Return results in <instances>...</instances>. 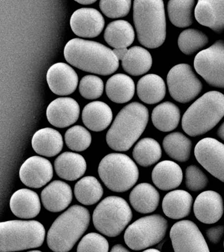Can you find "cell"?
Segmentation results:
<instances>
[{
    "label": "cell",
    "instance_id": "obj_1",
    "mask_svg": "<svg viewBox=\"0 0 224 252\" xmlns=\"http://www.w3.org/2000/svg\"><path fill=\"white\" fill-rule=\"evenodd\" d=\"M66 61L80 70L108 76L119 66V60L113 50L96 41L74 38L64 49Z\"/></svg>",
    "mask_w": 224,
    "mask_h": 252
},
{
    "label": "cell",
    "instance_id": "obj_2",
    "mask_svg": "<svg viewBox=\"0 0 224 252\" xmlns=\"http://www.w3.org/2000/svg\"><path fill=\"white\" fill-rule=\"evenodd\" d=\"M149 110L137 102L125 106L117 114L106 135L109 147L116 151H128L145 131Z\"/></svg>",
    "mask_w": 224,
    "mask_h": 252
},
{
    "label": "cell",
    "instance_id": "obj_3",
    "mask_svg": "<svg viewBox=\"0 0 224 252\" xmlns=\"http://www.w3.org/2000/svg\"><path fill=\"white\" fill-rule=\"evenodd\" d=\"M133 23L141 44L156 49L166 37V21L163 0H134Z\"/></svg>",
    "mask_w": 224,
    "mask_h": 252
},
{
    "label": "cell",
    "instance_id": "obj_4",
    "mask_svg": "<svg viewBox=\"0 0 224 252\" xmlns=\"http://www.w3.org/2000/svg\"><path fill=\"white\" fill-rule=\"evenodd\" d=\"M224 116V94L206 93L188 108L182 117L183 129L191 137L204 135L213 129Z\"/></svg>",
    "mask_w": 224,
    "mask_h": 252
},
{
    "label": "cell",
    "instance_id": "obj_5",
    "mask_svg": "<svg viewBox=\"0 0 224 252\" xmlns=\"http://www.w3.org/2000/svg\"><path fill=\"white\" fill-rule=\"evenodd\" d=\"M90 221L88 209L74 205L59 216L52 224L47 236V243L52 251L66 252L75 245Z\"/></svg>",
    "mask_w": 224,
    "mask_h": 252
},
{
    "label": "cell",
    "instance_id": "obj_6",
    "mask_svg": "<svg viewBox=\"0 0 224 252\" xmlns=\"http://www.w3.org/2000/svg\"><path fill=\"white\" fill-rule=\"evenodd\" d=\"M46 230L37 220H13L0 223V252L21 251L40 247Z\"/></svg>",
    "mask_w": 224,
    "mask_h": 252
},
{
    "label": "cell",
    "instance_id": "obj_7",
    "mask_svg": "<svg viewBox=\"0 0 224 252\" xmlns=\"http://www.w3.org/2000/svg\"><path fill=\"white\" fill-rule=\"evenodd\" d=\"M100 178L109 190L126 192L139 178L138 167L128 156L111 153L104 157L98 167Z\"/></svg>",
    "mask_w": 224,
    "mask_h": 252
},
{
    "label": "cell",
    "instance_id": "obj_8",
    "mask_svg": "<svg viewBox=\"0 0 224 252\" xmlns=\"http://www.w3.org/2000/svg\"><path fill=\"white\" fill-rule=\"evenodd\" d=\"M132 219V212L127 201L119 196L102 200L93 213L96 229L109 237L119 236Z\"/></svg>",
    "mask_w": 224,
    "mask_h": 252
},
{
    "label": "cell",
    "instance_id": "obj_9",
    "mask_svg": "<svg viewBox=\"0 0 224 252\" xmlns=\"http://www.w3.org/2000/svg\"><path fill=\"white\" fill-rule=\"evenodd\" d=\"M168 228V220L160 214H154L133 222L126 230L124 238L130 249L145 250L162 241Z\"/></svg>",
    "mask_w": 224,
    "mask_h": 252
},
{
    "label": "cell",
    "instance_id": "obj_10",
    "mask_svg": "<svg viewBox=\"0 0 224 252\" xmlns=\"http://www.w3.org/2000/svg\"><path fill=\"white\" fill-rule=\"evenodd\" d=\"M194 67L210 86L224 88V41H216L200 51L194 58Z\"/></svg>",
    "mask_w": 224,
    "mask_h": 252
},
{
    "label": "cell",
    "instance_id": "obj_11",
    "mask_svg": "<svg viewBox=\"0 0 224 252\" xmlns=\"http://www.w3.org/2000/svg\"><path fill=\"white\" fill-rule=\"evenodd\" d=\"M170 96L180 103L192 101L201 92L202 84L188 64H179L171 68L167 76Z\"/></svg>",
    "mask_w": 224,
    "mask_h": 252
},
{
    "label": "cell",
    "instance_id": "obj_12",
    "mask_svg": "<svg viewBox=\"0 0 224 252\" xmlns=\"http://www.w3.org/2000/svg\"><path fill=\"white\" fill-rule=\"evenodd\" d=\"M170 237L174 252H210L199 228L192 220L176 222L171 228Z\"/></svg>",
    "mask_w": 224,
    "mask_h": 252
},
{
    "label": "cell",
    "instance_id": "obj_13",
    "mask_svg": "<svg viewBox=\"0 0 224 252\" xmlns=\"http://www.w3.org/2000/svg\"><path fill=\"white\" fill-rule=\"evenodd\" d=\"M194 157L210 174L224 183V145L214 138H204L194 147Z\"/></svg>",
    "mask_w": 224,
    "mask_h": 252
},
{
    "label": "cell",
    "instance_id": "obj_14",
    "mask_svg": "<svg viewBox=\"0 0 224 252\" xmlns=\"http://www.w3.org/2000/svg\"><path fill=\"white\" fill-rule=\"evenodd\" d=\"M54 169L50 161L44 158L30 157L21 165L19 176L23 184L31 188H41L52 180Z\"/></svg>",
    "mask_w": 224,
    "mask_h": 252
},
{
    "label": "cell",
    "instance_id": "obj_15",
    "mask_svg": "<svg viewBox=\"0 0 224 252\" xmlns=\"http://www.w3.org/2000/svg\"><path fill=\"white\" fill-rule=\"evenodd\" d=\"M70 27L78 36L92 38L98 36L105 27V20L97 9L81 8L70 18Z\"/></svg>",
    "mask_w": 224,
    "mask_h": 252
},
{
    "label": "cell",
    "instance_id": "obj_16",
    "mask_svg": "<svg viewBox=\"0 0 224 252\" xmlns=\"http://www.w3.org/2000/svg\"><path fill=\"white\" fill-rule=\"evenodd\" d=\"M46 78L51 91L58 95L72 94L78 86L77 74L66 63H58L52 65L47 72Z\"/></svg>",
    "mask_w": 224,
    "mask_h": 252
},
{
    "label": "cell",
    "instance_id": "obj_17",
    "mask_svg": "<svg viewBox=\"0 0 224 252\" xmlns=\"http://www.w3.org/2000/svg\"><path fill=\"white\" fill-rule=\"evenodd\" d=\"M194 216L204 224H214L222 218L224 212L223 199L219 193L204 191L198 194L193 204Z\"/></svg>",
    "mask_w": 224,
    "mask_h": 252
},
{
    "label": "cell",
    "instance_id": "obj_18",
    "mask_svg": "<svg viewBox=\"0 0 224 252\" xmlns=\"http://www.w3.org/2000/svg\"><path fill=\"white\" fill-rule=\"evenodd\" d=\"M79 104L73 98L60 97L53 100L47 108L49 122L55 127L64 128L72 125L79 118Z\"/></svg>",
    "mask_w": 224,
    "mask_h": 252
},
{
    "label": "cell",
    "instance_id": "obj_19",
    "mask_svg": "<svg viewBox=\"0 0 224 252\" xmlns=\"http://www.w3.org/2000/svg\"><path fill=\"white\" fill-rule=\"evenodd\" d=\"M194 17L198 23L216 33L224 31V0H198Z\"/></svg>",
    "mask_w": 224,
    "mask_h": 252
},
{
    "label": "cell",
    "instance_id": "obj_20",
    "mask_svg": "<svg viewBox=\"0 0 224 252\" xmlns=\"http://www.w3.org/2000/svg\"><path fill=\"white\" fill-rule=\"evenodd\" d=\"M44 208L51 212H60L65 210L72 200L71 187L62 181H54L41 193Z\"/></svg>",
    "mask_w": 224,
    "mask_h": 252
},
{
    "label": "cell",
    "instance_id": "obj_21",
    "mask_svg": "<svg viewBox=\"0 0 224 252\" xmlns=\"http://www.w3.org/2000/svg\"><path fill=\"white\" fill-rule=\"evenodd\" d=\"M183 171L178 163L164 160L157 163L152 171V181L157 188L163 191L174 190L183 181Z\"/></svg>",
    "mask_w": 224,
    "mask_h": 252
},
{
    "label": "cell",
    "instance_id": "obj_22",
    "mask_svg": "<svg viewBox=\"0 0 224 252\" xmlns=\"http://www.w3.org/2000/svg\"><path fill=\"white\" fill-rule=\"evenodd\" d=\"M10 208L17 218H34L41 210L40 198L34 191L27 189H20L11 196Z\"/></svg>",
    "mask_w": 224,
    "mask_h": 252
},
{
    "label": "cell",
    "instance_id": "obj_23",
    "mask_svg": "<svg viewBox=\"0 0 224 252\" xmlns=\"http://www.w3.org/2000/svg\"><path fill=\"white\" fill-rule=\"evenodd\" d=\"M193 199L192 195L184 190L170 191L162 200V210L168 218L181 220L190 216Z\"/></svg>",
    "mask_w": 224,
    "mask_h": 252
},
{
    "label": "cell",
    "instance_id": "obj_24",
    "mask_svg": "<svg viewBox=\"0 0 224 252\" xmlns=\"http://www.w3.org/2000/svg\"><path fill=\"white\" fill-rule=\"evenodd\" d=\"M129 202L136 212L143 214H150L158 208L160 194L152 185L140 183L131 190Z\"/></svg>",
    "mask_w": 224,
    "mask_h": 252
},
{
    "label": "cell",
    "instance_id": "obj_25",
    "mask_svg": "<svg viewBox=\"0 0 224 252\" xmlns=\"http://www.w3.org/2000/svg\"><path fill=\"white\" fill-rule=\"evenodd\" d=\"M84 125L92 131L99 132L105 129L113 120V112L109 105L101 101L90 102L82 114Z\"/></svg>",
    "mask_w": 224,
    "mask_h": 252
},
{
    "label": "cell",
    "instance_id": "obj_26",
    "mask_svg": "<svg viewBox=\"0 0 224 252\" xmlns=\"http://www.w3.org/2000/svg\"><path fill=\"white\" fill-rule=\"evenodd\" d=\"M54 167L59 177L65 180L72 181L83 176L87 165L82 155L65 152L57 158Z\"/></svg>",
    "mask_w": 224,
    "mask_h": 252
},
{
    "label": "cell",
    "instance_id": "obj_27",
    "mask_svg": "<svg viewBox=\"0 0 224 252\" xmlns=\"http://www.w3.org/2000/svg\"><path fill=\"white\" fill-rule=\"evenodd\" d=\"M33 149L38 155L46 157L58 155L64 147L62 135L57 130L46 127L38 130L32 139Z\"/></svg>",
    "mask_w": 224,
    "mask_h": 252
},
{
    "label": "cell",
    "instance_id": "obj_28",
    "mask_svg": "<svg viewBox=\"0 0 224 252\" xmlns=\"http://www.w3.org/2000/svg\"><path fill=\"white\" fill-rule=\"evenodd\" d=\"M137 93L139 98L145 103H158L164 99L166 95V84L158 75H145L137 82Z\"/></svg>",
    "mask_w": 224,
    "mask_h": 252
},
{
    "label": "cell",
    "instance_id": "obj_29",
    "mask_svg": "<svg viewBox=\"0 0 224 252\" xmlns=\"http://www.w3.org/2000/svg\"><path fill=\"white\" fill-rule=\"evenodd\" d=\"M104 38L110 46L115 49L127 48L134 41V30L128 22L118 20L107 25Z\"/></svg>",
    "mask_w": 224,
    "mask_h": 252
},
{
    "label": "cell",
    "instance_id": "obj_30",
    "mask_svg": "<svg viewBox=\"0 0 224 252\" xmlns=\"http://www.w3.org/2000/svg\"><path fill=\"white\" fill-rule=\"evenodd\" d=\"M152 64L150 53L139 46H133L128 49L122 60V66L125 72L134 76H141L148 72Z\"/></svg>",
    "mask_w": 224,
    "mask_h": 252
},
{
    "label": "cell",
    "instance_id": "obj_31",
    "mask_svg": "<svg viewBox=\"0 0 224 252\" xmlns=\"http://www.w3.org/2000/svg\"><path fill=\"white\" fill-rule=\"evenodd\" d=\"M106 94L112 101L123 104L129 101L135 94L134 82L124 74L113 75L106 84Z\"/></svg>",
    "mask_w": 224,
    "mask_h": 252
},
{
    "label": "cell",
    "instance_id": "obj_32",
    "mask_svg": "<svg viewBox=\"0 0 224 252\" xmlns=\"http://www.w3.org/2000/svg\"><path fill=\"white\" fill-rule=\"evenodd\" d=\"M180 108L169 101L157 105L151 114L153 125L162 132H170L176 129L180 124Z\"/></svg>",
    "mask_w": 224,
    "mask_h": 252
},
{
    "label": "cell",
    "instance_id": "obj_33",
    "mask_svg": "<svg viewBox=\"0 0 224 252\" xmlns=\"http://www.w3.org/2000/svg\"><path fill=\"white\" fill-rule=\"evenodd\" d=\"M192 143L187 136L180 132H174L165 136L162 147L171 158L180 162H186L191 157Z\"/></svg>",
    "mask_w": 224,
    "mask_h": 252
},
{
    "label": "cell",
    "instance_id": "obj_34",
    "mask_svg": "<svg viewBox=\"0 0 224 252\" xmlns=\"http://www.w3.org/2000/svg\"><path fill=\"white\" fill-rule=\"evenodd\" d=\"M194 0H169L167 5L169 19L178 28L190 27L194 23Z\"/></svg>",
    "mask_w": 224,
    "mask_h": 252
},
{
    "label": "cell",
    "instance_id": "obj_35",
    "mask_svg": "<svg viewBox=\"0 0 224 252\" xmlns=\"http://www.w3.org/2000/svg\"><path fill=\"white\" fill-rule=\"evenodd\" d=\"M132 155L139 165L147 167L160 160L162 157V149L156 140L152 138H143L135 145Z\"/></svg>",
    "mask_w": 224,
    "mask_h": 252
},
{
    "label": "cell",
    "instance_id": "obj_36",
    "mask_svg": "<svg viewBox=\"0 0 224 252\" xmlns=\"http://www.w3.org/2000/svg\"><path fill=\"white\" fill-rule=\"evenodd\" d=\"M103 194V187L94 177H84L78 181L74 187L76 198L78 202L86 206H91L99 202Z\"/></svg>",
    "mask_w": 224,
    "mask_h": 252
},
{
    "label": "cell",
    "instance_id": "obj_37",
    "mask_svg": "<svg viewBox=\"0 0 224 252\" xmlns=\"http://www.w3.org/2000/svg\"><path fill=\"white\" fill-rule=\"evenodd\" d=\"M209 39L202 32L196 29H187L178 37L180 51L186 55H193L208 44Z\"/></svg>",
    "mask_w": 224,
    "mask_h": 252
},
{
    "label": "cell",
    "instance_id": "obj_38",
    "mask_svg": "<svg viewBox=\"0 0 224 252\" xmlns=\"http://www.w3.org/2000/svg\"><path fill=\"white\" fill-rule=\"evenodd\" d=\"M67 147L74 151H85L92 143V136L86 128L81 126H74L69 128L64 135Z\"/></svg>",
    "mask_w": 224,
    "mask_h": 252
},
{
    "label": "cell",
    "instance_id": "obj_39",
    "mask_svg": "<svg viewBox=\"0 0 224 252\" xmlns=\"http://www.w3.org/2000/svg\"><path fill=\"white\" fill-rule=\"evenodd\" d=\"M103 80L94 75H88L82 78L79 84L80 94L86 99H96L103 94Z\"/></svg>",
    "mask_w": 224,
    "mask_h": 252
},
{
    "label": "cell",
    "instance_id": "obj_40",
    "mask_svg": "<svg viewBox=\"0 0 224 252\" xmlns=\"http://www.w3.org/2000/svg\"><path fill=\"white\" fill-rule=\"evenodd\" d=\"M131 0H100L99 7L106 17L117 19L125 17L130 11Z\"/></svg>",
    "mask_w": 224,
    "mask_h": 252
},
{
    "label": "cell",
    "instance_id": "obj_41",
    "mask_svg": "<svg viewBox=\"0 0 224 252\" xmlns=\"http://www.w3.org/2000/svg\"><path fill=\"white\" fill-rule=\"evenodd\" d=\"M185 183L189 190L192 192H198L207 186L208 179L200 167L195 165H192L186 169Z\"/></svg>",
    "mask_w": 224,
    "mask_h": 252
},
{
    "label": "cell",
    "instance_id": "obj_42",
    "mask_svg": "<svg viewBox=\"0 0 224 252\" xmlns=\"http://www.w3.org/2000/svg\"><path fill=\"white\" fill-rule=\"evenodd\" d=\"M109 251V243L107 239L99 234L91 232L84 236L78 245L77 252Z\"/></svg>",
    "mask_w": 224,
    "mask_h": 252
},
{
    "label": "cell",
    "instance_id": "obj_43",
    "mask_svg": "<svg viewBox=\"0 0 224 252\" xmlns=\"http://www.w3.org/2000/svg\"><path fill=\"white\" fill-rule=\"evenodd\" d=\"M205 234L210 243L217 244L224 235V226L217 225L208 228Z\"/></svg>",
    "mask_w": 224,
    "mask_h": 252
},
{
    "label": "cell",
    "instance_id": "obj_44",
    "mask_svg": "<svg viewBox=\"0 0 224 252\" xmlns=\"http://www.w3.org/2000/svg\"><path fill=\"white\" fill-rule=\"evenodd\" d=\"M128 51L127 48H116L114 49L113 51L119 59V60H123L124 57L125 56L126 53Z\"/></svg>",
    "mask_w": 224,
    "mask_h": 252
},
{
    "label": "cell",
    "instance_id": "obj_45",
    "mask_svg": "<svg viewBox=\"0 0 224 252\" xmlns=\"http://www.w3.org/2000/svg\"><path fill=\"white\" fill-rule=\"evenodd\" d=\"M217 135L218 137L224 141V122L222 124V125L218 128L217 131Z\"/></svg>",
    "mask_w": 224,
    "mask_h": 252
},
{
    "label": "cell",
    "instance_id": "obj_46",
    "mask_svg": "<svg viewBox=\"0 0 224 252\" xmlns=\"http://www.w3.org/2000/svg\"><path fill=\"white\" fill-rule=\"evenodd\" d=\"M111 252H128V250L124 247L123 246L117 244L112 248Z\"/></svg>",
    "mask_w": 224,
    "mask_h": 252
},
{
    "label": "cell",
    "instance_id": "obj_47",
    "mask_svg": "<svg viewBox=\"0 0 224 252\" xmlns=\"http://www.w3.org/2000/svg\"><path fill=\"white\" fill-rule=\"evenodd\" d=\"M74 1L82 5H90V4L95 3L97 0H74Z\"/></svg>",
    "mask_w": 224,
    "mask_h": 252
},
{
    "label": "cell",
    "instance_id": "obj_48",
    "mask_svg": "<svg viewBox=\"0 0 224 252\" xmlns=\"http://www.w3.org/2000/svg\"><path fill=\"white\" fill-rule=\"evenodd\" d=\"M144 252H159L160 251H159V250H157V249H154V248H150V249H148V248H147V249H145L144 250Z\"/></svg>",
    "mask_w": 224,
    "mask_h": 252
},
{
    "label": "cell",
    "instance_id": "obj_49",
    "mask_svg": "<svg viewBox=\"0 0 224 252\" xmlns=\"http://www.w3.org/2000/svg\"><path fill=\"white\" fill-rule=\"evenodd\" d=\"M40 252L41 251H40V250H31V251L29 252Z\"/></svg>",
    "mask_w": 224,
    "mask_h": 252
},
{
    "label": "cell",
    "instance_id": "obj_50",
    "mask_svg": "<svg viewBox=\"0 0 224 252\" xmlns=\"http://www.w3.org/2000/svg\"></svg>",
    "mask_w": 224,
    "mask_h": 252
}]
</instances>
